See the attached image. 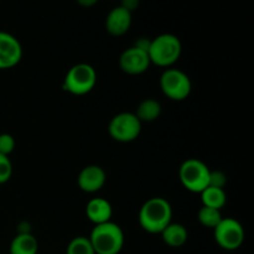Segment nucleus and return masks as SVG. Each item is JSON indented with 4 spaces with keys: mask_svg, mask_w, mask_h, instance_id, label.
<instances>
[{
    "mask_svg": "<svg viewBox=\"0 0 254 254\" xmlns=\"http://www.w3.org/2000/svg\"><path fill=\"white\" fill-rule=\"evenodd\" d=\"M15 145H16V143H15V139L11 134H0V154L9 156L14 151Z\"/></svg>",
    "mask_w": 254,
    "mask_h": 254,
    "instance_id": "412c9836",
    "label": "nucleus"
},
{
    "mask_svg": "<svg viewBox=\"0 0 254 254\" xmlns=\"http://www.w3.org/2000/svg\"><path fill=\"white\" fill-rule=\"evenodd\" d=\"M200 196L202 206L216 208V210H222V208L225 207L226 202H227V193H226L225 189L207 186V188L200 193Z\"/></svg>",
    "mask_w": 254,
    "mask_h": 254,
    "instance_id": "dca6fc26",
    "label": "nucleus"
},
{
    "mask_svg": "<svg viewBox=\"0 0 254 254\" xmlns=\"http://www.w3.org/2000/svg\"><path fill=\"white\" fill-rule=\"evenodd\" d=\"M107 181V174L99 165H87L79 171L77 184L83 192L94 193L103 189Z\"/></svg>",
    "mask_w": 254,
    "mask_h": 254,
    "instance_id": "9b49d317",
    "label": "nucleus"
},
{
    "mask_svg": "<svg viewBox=\"0 0 254 254\" xmlns=\"http://www.w3.org/2000/svg\"><path fill=\"white\" fill-rule=\"evenodd\" d=\"M96 83V68L89 64H77L67 71L62 88L73 96H84L93 91Z\"/></svg>",
    "mask_w": 254,
    "mask_h": 254,
    "instance_id": "20e7f679",
    "label": "nucleus"
},
{
    "mask_svg": "<svg viewBox=\"0 0 254 254\" xmlns=\"http://www.w3.org/2000/svg\"><path fill=\"white\" fill-rule=\"evenodd\" d=\"M139 4H140V0H122L121 1V6L130 11L131 14H133L134 10L138 9Z\"/></svg>",
    "mask_w": 254,
    "mask_h": 254,
    "instance_id": "5701e85b",
    "label": "nucleus"
},
{
    "mask_svg": "<svg viewBox=\"0 0 254 254\" xmlns=\"http://www.w3.org/2000/svg\"><path fill=\"white\" fill-rule=\"evenodd\" d=\"M12 175V164L9 156L0 154V185L7 183Z\"/></svg>",
    "mask_w": 254,
    "mask_h": 254,
    "instance_id": "aec40b11",
    "label": "nucleus"
},
{
    "mask_svg": "<svg viewBox=\"0 0 254 254\" xmlns=\"http://www.w3.org/2000/svg\"><path fill=\"white\" fill-rule=\"evenodd\" d=\"M160 236L166 246L171 248H180L188 242L189 232L188 228L184 225H181V223L171 222L164 228Z\"/></svg>",
    "mask_w": 254,
    "mask_h": 254,
    "instance_id": "4468645a",
    "label": "nucleus"
},
{
    "mask_svg": "<svg viewBox=\"0 0 254 254\" xmlns=\"http://www.w3.org/2000/svg\"><path fill=\"white\" fill-rule=\"evenodd\" d=\"M22 59V46L9 32L0 31V69H9L19 64Z\"/></svg>",
    "mask_w": 254,
    "mask_h": 254,
    "instance_id": "9d476101",
    "label": "nucleus"
},
{
    "mask_svg": "<svg viewBox=\"0 0 254 254\" xmlns=\"http://www.w3.org/2000/svg\"><path fill=\"white\" fill-rule=\"evenodd\" d=\"M86 216L94 226L102 225L112 221L113 216V207L111 202L106 198L93 197L87 202Z\"/></svg>",
    "mask_w": 254,
    "mask_h": 254,
    "instance_id": "ddd939ff",
    "label": "nucleus"
},
{
    "mask_svg": "<svg viewBox=\"0 0 254 254\" xmlns=\"http://www.w3.org/2000/svg\"><path fill=\"white\" fill-rule=\"evenodd\" d=\"M133 21V15L127 9L119 6L113 7L106 17V30L112 36H123L129 31Z\"/></svg>",
    "mask_w": 254,
    "mask_h": 254,
    "instance_id": "f8f14e48",
    "label": "nucleus"
},
{
    "mask_svg": "<svg viewBox=\"0 0 254 254\" xmlns=\"http://www.w3.org/2000/svg\"><path fill=\"white\" fill-rule=\"evenodd\" d=\"M39 242L32 233H17L9 247L10 254H37Z\"/></svg>",
    "mask_w": 254,
    "mask_h": 254,
    "instance_id": "2eb2a0df",
    "label": "nucleus"
},
{
    "mask_svg": "<svg viewBox=\"0 0 254 254\" xmlns=\"http://www.w3.org/2000/svg\"><path fill=\"white\" fill-rule=\"evenodd\" d=\"M161 114V104L156 99L148 98L139 103L135 116L141 123H151L156 121Z\"/></svg>",
    "mask_w": 254,
    "mask_h": 254,
    "instance_id": "f3484780",
    "label": "nucleus"
},
{
    "mask_svg": "<svg viewBox=\"0 0 254 254\" xmlns=\"http://www.w3.org/2000/svg\"><path fill=\"white\" fill-rule=\"evenodd\" d=\"M88 240L96 254H119L126 242L122 227L112 221L94 226Z\"/></svg>",
    "mask_w": 254,
    "mask_h": 254,
    "instance_id": "f03ea898",
    "label": "nucleus"
},
{
    "mask_svg": "<svg viewBox=\"0 0 254 254\" xmlns=\"http://www.w3.org/2000/svg\"><path fill=\"white\" fill-rule=\"evenodd\" d=\"M213 237L218 247L225 251H236L245 243L246 232L240 221L231 217H223L213 228Z\"/></svg>",
    "mask_w": 254,
    "mask_h": 254,
    "instance_id": "6e6552de",
    "label": "nucleus"
},
{
    "mask_svg": "<svg viewBox=\"0 0 254 254\" xmlns=\"http://www.w3.org/2000/svg\"><path fill=\"white\" fill-rule=\"evenodd\" d=\"M159 84L164 96L175 102L185 101L192 91V82L188 73L174 67L164 69Z\"/></svg>",
    "mask_w": 254,
    "mask_h": 254,
    "instance_id": "423d86ee",
    "label": "nucleus"
},
{
    "mask_svg": "<svg viewBox=\"0 0 254 254\" xmlns=\"http://www.w3.org/2000/svg\"><path fill=\"white\" fill-rule=\"evenodd\" d=\"M138 221L140 227L151 235H160L173 222V207L164 197H151L141 205Z\"/></svg>",
    "mask_w": 254,
    "mask_h": 254,
    "instance_id": "f257e3e1",
    "label": "nucleus"
},
{
    "mask_svg": "<svg viewBox=\"0 0 254 254\" xmlns=\"http://www.w3.org/2000/svg\"><path fill=\"white\" fill-rule=\"evenodd\" d=\"M226 184H227V178L223 171L220 170H211L210 171V179H208V186H213V188L225 189Z\"/></svg>",
    "mask_w": 254,
    "mask_h": 254,
    "instance_id": "4be33fe9",
    "label": "nucleus"
},
{
    "mask_svg": "<svg viewBox=\"0 0 254 254\" xmlns=\"http://www.w3.org/2000/svg\"><path fill=\"white\" fill-rule=\"evenodd\" d=\"M141 123L131 112H122L116 114L108 124V133L113 140L119 143L134 141L141 133Z\"/></svg>",
    "mask_w": 254,
    "mask_h": 254,
    "instance_id": "0eeeda50",
    "label": "nucleus"
},
{
    "mask_svg": "<svg viewBox=\"0 0 254 254\" xmlns=\"http://www.w3.org/2000/svg\"><path fill=\"white\" fill-rule=\"evenodd\" d=\"M77 4L82 7H92L99 1V0H76Z\"/></svg>",
    "mask_w": 254,
    "mask_h": 254,
    "instance_id": "b1692460",
    "label": "nucleus"
},
{
    "mask_svg": "<svg viewBox=\"0 0 254 254\" xmlns=\"http://www.w3.org/2000/svg\"><path fill=\"white\" fill-rule=\"evenodd\" d=\"M66 254H96L89 242L88 237L78 236L73 240L69 241L68 246L66 248Z\"/></svg>",
    "mask_w": 254,
    "mask_h": 254,
    "instance_id": "6ab92c4d",
    "label": "nucleus"
},
{
    "mask_svg": "<svg viewBox=\"0 0 254 254\" xmlns=\"http://www.w3.org/2000/svg\"><path fill=\"white\" fill-rule=\"evenodd\" d=\"M183 54V44L174 34H161L150 41L148 55L150 64L155 66L170 68L180 59Z\"/></svg>",
    "mask_w": 254,
    "mask_h": 254,
    "instance_id": "7ed1b4c3",
    "label": "nucleus"
},
{
    "mask_svg": "<svg viewBox=\"0 0 254 254\" xmlns=\"http://www.w3.org/2000/svg\"><path fill=\"white\" fill-rule=\"evenodd\" d=\"M210 168L196 158L184 161L179 169V179L184 188L193 193H201L208 186Z\"/></svg>",
    "mask_w": 254,
    "mask_h": 254,
    "instance_id": "39448f33",
    "label": "nucleus"
},
{
    "mask_svg": "<svg viewBox=\"0 0 254 254\" xmlns=\"http://www.w3.org/2000/svg\"><path fill=\"white\" fill-rule=\"evenodd\" d=\"M150 59L146 51L130 46L122 52L119 57V67L122 71L130 76H138L148 71L150 66Z\"/></svg>",
    "mask_w": 254,
    "mask_h": 254,
    "instance_id": "1a4fd4ad",
    "label": "nucleus"
},
{
    "mask_svg": "<svg viewBox=\"0 0 254 254\" xmlns=\"http://www.w3.org/2000/svg\"><path fill=\"white\" fill-rule=\"evenodd\" d=\"M198 222L203 226V227L207 228H215L218 223L222 221V213H221V210H216V208L206 207V206H202V207L198 210L197 213Z\"/></svg>",
    "mask_w": 254,
    "mask_h": 254,
    "instance_id": "a211bd4d",
    "label": "nucleus"
},
{
    "mask_svg": "<svg viewBox=\"0 0 254 254\" xmlns=\"http://www.w3.org/2000/svg\"><path fill=\"white\" fill-rule=\"evenodd\" d=\"M17 233H31V228H30V225L27 222H22L19 225V228H17Z\"/></svg>",
    "mask_w": 254,
    "mask_h": 254,
    "instance_id": "393cba45",
    "label": "nucleus"
}]
</instances>
